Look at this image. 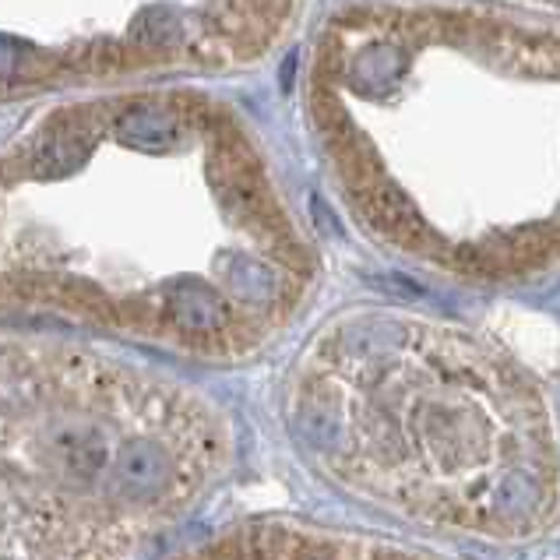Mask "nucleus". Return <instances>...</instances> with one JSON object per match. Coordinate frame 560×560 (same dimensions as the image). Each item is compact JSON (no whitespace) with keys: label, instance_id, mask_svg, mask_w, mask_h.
<instances>
[{"label":"nucleus","instance_id":"39448f33","mask_svg":"<svg viewBox=\"0 0 560 560\" xmlns=\"http://www.w3.org/2000/svg\"><path fill=\"white\" fill-rule=\"evenodd\" d=\"M300 0H0V95L170 85L276 54Z\"/></svg>","mask_w":560,"mask_h":560},{"label":"nucleus","instance_id":"423d86ee","mask_svg":"<svg viewBox=\"0 0 560 560\" xmlns=\"http://www.w3.org/2000/svg\"><path fill=\"white\" fill-rule=\"evenodd\" d=\"M487 4H508V8H525L539 14H560V0H487Z\"/></svg>","mask_w":560,"mask_h":560},{"label":"nucleus","instance_id":"f03ea898","mask_svg":"<svg viewBox=\"0 0 560 560\" xmlns=\"http://www.w3.org/2000/svg\"><path fill=\"white\" fill-rule=\"evenodd\" d=\"M303 109L349 222L409 268L501 290L560 271V25L487 0H349Z\"/></svg>","mask_w":560,"mask_h":560},{"label":"nucleus","instance_id":"f257e3e1","mask_svg":"<svg viewBox=\"0 0 560 560\" xmlns=\"http://www.w3.org/2000/svg\"><path fill=\"white\" fill-rule=\"evenodd\" d=\"M314 282V240L265 141L201 89H103L0 141V311L244 360Z\"/></svg>","mask_w":560,"mask_h":560},{"label":"nucleus","instance_id":"7ed1b4c3","mask_svg":"<svg viewBox=\"0 0 560 560\" xmlns=\"http://www.w3.org/2000/svg\"><path fill=\"white\" fill-rule=\"evenodd\" d=\"M290 427L335 483L430 525L518 539L557 511V441L533 377L438 317H335L293 371Z\"/></svg>","mask_w":560,"mask_h":560},{"label":"nucleus","instance_id":"20e7f679","mask_svg":"<svg viewBox=\"0 0 560 560\" xmlns=\"http://www.w3.org/2000/svg\"><path fill=\"white\" fill-rule=\"evenodd\" d=\"M230 458L198 392L0 331V560H131Z\"/></svg>","mask_w":560,"mask_h":560}]
</instances>
